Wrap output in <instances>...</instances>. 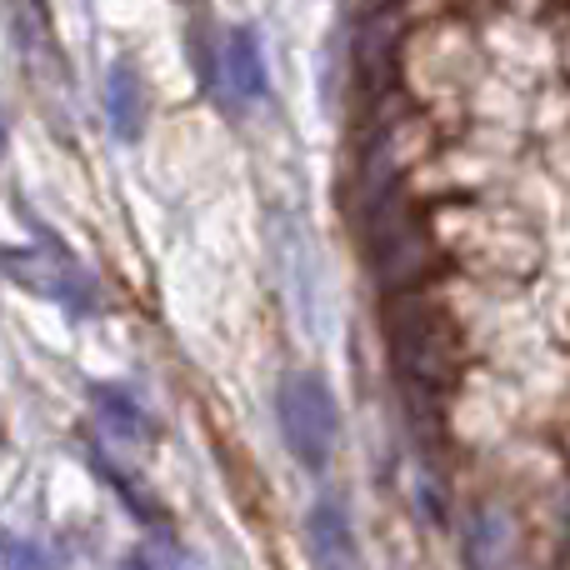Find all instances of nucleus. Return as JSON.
<instances>
[{
    "label": "nucleus",
    "instance_id": "3",
    "mask_svg": "<svg viewBox=\"0 0 570 570\" xmlns=\"http://www.w3.org/2000/svg\"><path fill=\"white\" fill-rule=\"evenodd\" d=\"M276 411H281V435L291 445V455L305 471H321L335 451V435H341V405H335L331 385L311 371L285 375Z\"/></svg>",
    "mask_w": 570,
    "mask_h": 570
},
{
    "label": "nucleus",
    "instance_id": "11",
    "mask_svg": "<svg viewBox=\"0 0 570 570\" xmlns=\"http://www.w3.org/2000/svg\"><path fill=\"white\" fill-rule=\"evenodd\" d=\"M6 570H50V561H46V551H40V546L16 541V535H10V541H6Z\"/></svg>",
    "mask_w": 570,
    "mask_h": 570
},
{
    "label": "nucleus",
    "instance_id": "2",
    "mask_svg": "<svg viewBox=\"0 0 570 570\" xmlns=\"http://www.w3.org/2000/svg\"><path fill=\"white\" fill-rule=\"evenodd\" d=\"M385 331L395 345V365L411 375L415 385H445L461 365V345H455L451 325L441 321L431 301H411V295H395L391 315H385Z\"/></svg>",
    "mask_w": 570,
    "mask_h": 570
},
{
    "label": "nucleus",
    "instance_id": "1",
    "mask_svg": "<svg viewBox=\"0 0 570 570\" xmlns=\"http://www.w3.org/2000/svg\"><path fill=\"white\" fill-rule=\"evenodd\" d=\"M365 240H371L375 281L391 295H405L411 285H421L435 271V240H431V230L421 226V216L401 206V190H391L381 206H371Z\"/></svg>",
    "mask_w": 570,
    "mask_h": 570
},
{
    "label": "nucleus",
    "instance_id": "14",
    "mask_svg": "<svg viewBox=\"0 0 570 570\" xmlns=\"http://www.w3.org/2000/svg\"><path fill=\"white\" fill-rule=\"evenodd\" d=\"M561 570H570V561H566V566H561Z\"/></svg>",
    "mask_w": 570,
    "mask_h": 570
},
{
    "label": "nucleus",
    "instance_id": "13",
    "mask_svg": "<svg viewBox=\"0 0 570 570\" xmlns=\"http://www.w3.org/2000/svg\"><path fill=\"white\" fill-rule=\"evenodd\" d=\"M116 570H150V566H146V561H140V556H126V561H120Z\"/></svg>",
    "mask_w": 570,
    "mask_h": 570
},
{
    "label": "nucleus",
    "instance_id": "5",
    "mask_svg": "<svg viewBox=\"0 0 570 570\" xmlns=\"http://www.w3.org/2000/svg\"><path fill=\"white\" fill-rule=\"evenodd\" d=\"M6 276L36 295H50V301H66L70 311H90V285L70 266L66 256H40V250H6Z\"/></svg>",
    "mask_w": 570,
    "mask_h": 570
},
{
    "label": "nucleus",
    "instance_id": "10",
    "mask_svg": "<svg viewBox=\"0 0 570 570\" xmlns=\"http://www.w3.org/2000/svg\"><path fill=\"white\" fill-rule=\"evenodd\" d=\"M96 471L106 475L110 485H116V495L130 505V515H136V521H146V525H166V511H160V505H156V495H150L146 485H136V481H130V475L120 471V465H110L100 451H96Z\"/></svg>",
    "mask_w": 570,
    "mask_h": 570
},
{
    "label": "nucleus",
    "instance_id": "9",
    "mask_svg": "<svg viewBox=\"0 0 570 570\" xmlns=\"http://www.w3.org/2000/svg\"><path fill=\"white\" fill-rule=\"evenodd\" d=\"M96 411H100V421H106L110 431L130 435V441H150V435H156L150 431V421H146V411H140L126 391H116V385H96Z\"/></svg>",
    "mask_w": 570,
    "mask_h": 570
},
{
    "label": "nucleus",
    "instance_id": "4",
    "mask_svg": "<svg viewBox=\"0 0 570 570\" xmlns=\"http://www.w3.org/2000/svg\"><path fill=\"white\" fill-rule=\"evenodd\" d=\"M401 36H405V10L401 6L371 10V16L361 20V36H355V76H361L365 96H385V90H391Z\"/></svg>",
    "mask_w": 570,
    "mask_h": 570
},
{
    "label": "nucleus",
    "instance_id": "7",
    "mask_svg": "<svg viewBox=\"0 0 570 570\" xmlns=\"http://www.w3.org/2000/svg\"><path fill=\"white\" fill-rule=\"evenodd\" d=\"M106 110L120 140H140V130H146V96H140V80L126 60H116L106 76Z\"/></svg>",
    "mask_w": 570,
    "mask_h": 570
},
{
    "label": "nucleus",
    "instance_id": "12",
    "mask_svg": "<svg viewBox=\"0 0 570 570\" xmlns=\"http://www.w3.org/2000/svg\"><path fill=\"white\" fill-rule=\"evenodd\" d=\"M491 570H531V566H525V556H511V561H501V566H491Z\"/></svg>",
    "mask_w": 570,
    "mask_h": 570
},
{
    "label": "nucleus",
    "instance_id": "6",
    "mask_svg": "<svg viewBox=\"0 0 570 570\" xmlns=\"http://www.w3.org/2000/svg\"><path fill=\"white\" fill-rule=\"evenodd\" d=\"M305 546H311L315 570H361V546H355L351 515L335 495H321L305 515Z\"/></svg>",
    "mask_w": 570,
    "mask_h": 570
},
{
    "label": "nucleus",
    "instance_id": "8",
    "mask_svg": "<svg viewBox=\"0 0 570 570\" xmlns=\"http://www.w3.org/2000/svg\"><path fill=\"white\" fill-rule=\"evenodd\" d=\"M226 86L240 100L266 96V60H261V46L250 30H230V40H226Z\"/></svg>",
    "mask_w": 570,
    "mask_h": 570
}]
</instances>
